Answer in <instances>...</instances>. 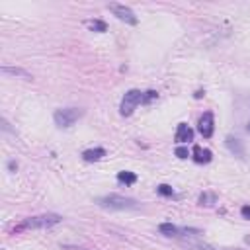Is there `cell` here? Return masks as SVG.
<instances>
[{"label": "cell", "instance_id": "cell-16", "mask_svg": "<svg viewBox=\"0 0 250 250\" xmlns=\"http://www.w3.org/2000/svg\"><path fill=\"white\" fill-rule=\"evenodd\" d=\"M156 191H158L162 197H172V195H174V189H172V186H168V184H158V186H156Z\"/></svg>", "mask_w": 250, "mask_h": 250}, {"label": "cell", "instance_id": "cell-4", "mask_svg": "<svg viewBox=\"0 0 250 250\" xmlns=\"http://www.w3.org/2000/svg\"><path fill=\"white\" fill-rule=\"evenodd\" d=\"M143 94H145V92H141V90H137V88L127 90V92L123 94L121 104H119V113H121L123 117H129V115L137 109V105L143 104Z\"/></svg>", "mask_w": 250, "mask_h": 250}, {"label": "cell", "instance_id": "cell-13", "mask_svg": "<svg viewBox=\"0 0 250 250\" xmlns=\"http://www.w3.org/2000/svg\"><path fill=\"white\" fill-rule=\"evenodd\" d=\"M84 25H86L90 31H96V33H104V31H107V23L102 21V20H86Z\"/></svg>", "mask_w": 250, "mask_h": 250}, {"label": "cell", "instance_id": "cell-22", "mask_svg": "<svg viewBox=\"0 0 250 250\" xmlns=\"http://www.w3.org/2000/svg\"><path fill=\"white\" fill-rule=\"evenodd\" d=\"M246 131H248V133H250V121H248V125H246Z\"/></svg>", "mask_w": 250, "mask_h": 250}, {"label": "cell", "instance_id": "cell-21", "mask_svg": "<svg viewBox=\"0 0 250 250\" xmlns=\"http://www.w3.org/2000/svg\"><path fill=\"white\" fill-rule=\"evenodd\" d=\"M8 168H10V170H16V168H18V164H16V162H10V164H8Z\"/></svg>", "mask_w": 250, "mask_h": 250}, {"label": "cell", "instance_id": "cell-8", "mask_svg": "<svg viewBox=\"0 0 250 250\" xmlns=\"http://www.w3.org/2000/svg\"><path fill=\"white\" fill-rule=\"evenodd\" d=\"M225 146L229 148V152H230V154H234V156H238V158H246V148H244V143H242L238 137L229 135V137L225 139Z\"/></svg>", "mask_w": 250, "mask_h": 250}, {"label": "cell", "instance_id": "cell-19", "mask_svg": "<svg viewBox=\"0 0 250 250\" xmlns=\"http://www.w3.org/2000/svg\"><path fill=\"white\" fill-rule=\"evenodd\" d=\"M240 215H242V219H250V205H242L240 207Z\"/></svg>", "mask_w": 250, "mask_h": 250}, {"label": "cell", "instance_id": "cell-10", "mask_svg": "<svg viewBox=\"0 0 250 250\" xmlns=\"http://www.w3.org/2000/svg\"><path fill=\"white\" fill-rule=\"evenodd\" d=\"M191 158H193V162H197V164H207V162H211L213 152H211L209 148H201L199 145H195V146L191 148Z\"/></svg>", "mask_w": 250, "mask_h": 250}, {"label": "cell", "instance_id": "cell-11", "mask_svg": "<svg viewBox=\"0 0 250 250\" xmlns=\"http://www.w3.org/2000/svg\"><path fill=\"white\" fill-rule=\"evenodd\" d=\"M104 156H105V148H102V146L86 148V150L82 152V160H86V162H98V160H102Z\"/></svg>", "mask_w": 250, "mask_h": 250}, {"label": "cell", "instance_id": "cell-18", "mask_svg": "<svg viewBox=\"0 0 250 250\" xmlns=\"http://www.w3.org/2000/svg\"><path fill=\"white\" fill-rule=\"evenodd\" d=\"M174 154H176L178 158H182V160H184V158H188V156H191V154H189V150H188V146H176Z\"/></svg>", "mask_w": 250, "mask_h": 250}, {"label": "cell", "instance_id": "cell-15", "mask_svg": "<svg viewBox=\"0 0 250 250\" xmlns=\"http://www.w3.org/2000/svg\"><path fill=\"white\" fill-rule=\"evenodd\" d=\"M215 203H217V195H215V193H211V191H203V193L199 195V205L211 207V205H215Z\"/></svg>", "mask_w": 250, "mask_h": 250}, {"label": "cell", "instance_id": "cell-12", "mask_svg": "<svg viewBox=\"0 0 250 250\" xmlns=\"http://www.w3.org/2000/svg\"><path fill=\"white\" fill-rule=\"evenodd\" d=\"M0 72H2L4 76H20V78H23V80H31V74H29L27 70H23V68H18V66H2Z\"/></svg>", "mask_w": 250, "mask_h": 250}, {"label": "cell", "instance_id": "cell-20", "mask_svg": "<svg viewBox=\"0 0 250 250\" xmlns=\"http://www.w3.org/2000/svg\"><path fill=\"white\" fill-rule=\"evenodd\" d=\"M203 94H205V92H203V90H197V92H195V94H193V98H201V96H203Z\"/></svg>", "mask_w": 250, "mask_h": 250}, {"label": "cell", "instance_id": "cell-5", "mask_svg": "<svg viewBox=\"0 0 250 250\" xmlns=\"http://www.w3.org/2000/svg\"><path fill=\"white\" fill-rule=\"evenodd\" d=\"M107 10H109L117 20H121V21H125V23H129V25H137V16H135V12H133L129 6H125V4H117V2H111V4H107Z\"/></svg>", "mask_w": 250, "mask_h": 250}, {"label": "cell", "instance_id": "cell-2", "mask_svg": "<svg viewBox=\"0 0 250 250\" xmlns=\"http://www.w3.org/2000/svg\"><path fill=\"white\" fill-rule=\"evenodd\" d=\"M96 203L104 209H111V211H125V209H137L139 203L133 197H125V195H117V193H109L104 197H98Z\"/></svg>", "mask_w": 250, "mask_h": 250}, {"label": "cell", "instance_id": "cell-3", "mask_svg": "<svg viewBox=\"0 0 250 250\" xmlns=\"http://www.w3.org/2000/svg\"><path fill=\"white\" fill-rule=\"evenodd\" d=\"M82 115H84V109H80V107H61L53 113V119H55L57 127L66 129V127L74 125Z\"/></svg>", "mask_w": 250, "mask_h": 250}, {"label": "cell", "instance_id": "cell-17", "mask_svg": "<svg viewBox=\"0 0 250 250\" xmlns=\"http://www.w3.org/2000/svg\"><path fill=\"white\" fill-rule=\"evenodd\" d=\"M156 98H158V92H156V90H148V92H145V94H143V104H145V105H148V104H150V102H154Z\"/></svg>", "mask_w": 250, "mask_h": 250}, {"label": "cell", "instance_id": "cell-14", "mask_svg": "<svg viewBox=\"0 0 250 250\" xmlns=\"http://www.w3.org/2000/svg\"><path fill=\"white\" fill-rule=\"evenodd\" d=\"M117 182L125 184V186H133L137 182V174L129 172V170H121V172H117Z\"/></svg>", "mask_w": 250, "mask_h": 250}, {"label": "cell", "instance_id": "cell-7", "mask_svg": "<svg viewBox=\"0 0 250 250\" xmlns=\"http://www.w3.org/2000/svg\"><path fill=\"white\" fill-rule=\"evenodd\" d=\"M197 131L203 139H211L215 133V115L213 111H205L197 121Z\"/></svg>", "mask_w": 250, "mask_h": 250}, {"label": "cell", "instance_id": "cell-6", "mask_svg": "<svg viewBox=\"0 0 250 250\" xmlns=\"http://www.w3.org/2000/svg\"><path fill=\"white\" fill-rule=\"evenodd\" d=\"M158 230L164 236H195V234H201L199 229H186V227H178V225H172V223H160Z\"/></svg>", "mask_w": 250, "mask_h": 250}, {"label": "cell", "instance_id": "cell-9", "mask_svg": "<svg viewBox=\"0 0 250 250\" xmlns=\"http://www.w3.org/2000/svg\"><path fill=\"white\" fill-rule=\"evenodd\" d=\"M174 141H176L178 145H184V143L193 141V129H191L188 123H178V127H176V135H174Z\"/></svg>", "mask_w": 250, "mask_h": 250}, {"label": "cell", "instance_id": "cell-1", "mask_svg": "<svg viewBox=\"0 0 250 250\" xmlns=\"http://www.w3.org/2000/svg\"><path fill=\"white\" fill-rule=\"evenodd\" d=\"M62 221L61 215L57 213H45V215H35V217H27L23 219L21 223H18L14 229H12V234L16 232H23V230H37V229H49V227H55Z\"/></svg>", "mask_w": 250, "mask_h": 250}]
</instances>
